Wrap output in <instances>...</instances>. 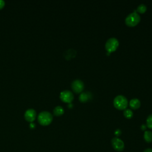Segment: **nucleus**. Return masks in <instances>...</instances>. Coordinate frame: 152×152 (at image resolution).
Here are the masks:
<instances>
[{"instance_id":"1","label":"nucleus","mask_w":152,"mask_h":152,"mask_svg":"<svg viewBox=\"0 0 152 152\" xmlns=\"http://www.w3.org/2000/svg\"><path fill=\"white\" fill-rule=\"evenodd\" d=\"M37 119L38 122H39L41 125L46 126L50 125L52 122L53 117L50 112L42 111L39 114Z\"/></svg>"},{"instance_id":"2","label":"nucleus","mask_w":152,"mask_h":152,"mask_svg":"<svg viewBox=\"0 0 152 152\" xmlns=\"http://www.w3.org/2000/svg\"><path fill=\"white\" fill-rule=\"evenodd\" d=\"M141 17L140 15L134 10L132 13H130L126 18V23L129 26H135L140 21Z\"/></svg>"},{"instance_id":"3","label":"nucleus","mask_w":152,"mask_h":152,"mask_svg":"<svg viewBox=\"0 0 152 152\" xmlns=\"http://www.w3.org/2000/svg\"><path fill=\"white\" fill-rule=\"evenodd\" d=\"M113 105L118 109H125L128 106V100L123 95H118L113 100Z\"/></svg>"},{"instance_id":"4","label":"nucleus","mask_w":152,"mask_h":152,"mask_svg":"<svg viewBox=\"0 0 152 152\" xmlns=\"http://www.w3.org/2000/svg\"><path fill=\"white\" fill-rule=\"evenodd\" d=\"M119 46V41L116 37H111L107 40L105 44V48L108 52L115 51Z\"/></svg>"},{"instance_id":"5","label":"nucleus","mask_w":152,"mask_h":152,"mask_svg":"<svg viewBox=\"0 0 152 152\" xmlns=\"http://www.w3.org/2000/svg\"><path fill=\"white\" fill-rule=\"evenodd\" d=\"M111 143L113 148L116 151H122L125 148L124 142L118 137H114L112 139Z\"/></svg>"},{"instance_id":"6","label":"nucleus","mask_w":152,"mask_h":152,"mask_svg":"<svg viewBox=\"0 0 152 152\" xmlns=\"http://www.w3.org/2000/svg\"><path fill=\"white\" fill-rule=\"evenodd\" d=\"M60 98L63 102L70 103L74 99V94L71 91L65 90L61 92Z\"/></svg>"},{"instance_id":"7","label":"nucleus","mask_w":152,"mask_h":152,"mask_svg":"<svg viewBox=\"0 0 152 152\" xmlns=\"http://www.w3.org/2000/svg\"><path fill=\"white\" fill-rule=\"evenodd\" d=\"M71 88L75 93H80L84 89V83L80 79H76L71 83Z\"/></svg>"},{"instance_id":"8","label":"nucleus","mask_w":152,"mask_h":152,"mask_svg":"<svg viewBox=\"0 0 152 152\" xmlns=\"http://www.w3.org/2000/svg\"><path fill=\"white\" fill-rule=\"evenodd\" d=\"M36 117V112L33 109H28L24 113L25 119L30 122H32L35 121Z\"/></svg>"},{"instance_id":"9","label":"nucleus","mask_w":152,"mask_h":152,"mask_svg":"<svg viewBox=\"0 0 152 152\" xmlns=\"http://www.w3.org/2000/svg\"><path fill=\"white\" fill-rule=\"evenodd\" d=\"M141 105V102L137 98L132 99L130 102V106L133 109H138Z\"/></svg>"},{"instance_id":"10","label":"nucleus","mask_w":152,"mask_h":152,"mask_svg":"<svg viewBox=\"0 0 152 152\" xmlns=\"http://www.w3.org/2000/svg\"><path fill=\"white\" fill-rule=\"evenodd\" d=\"M64 113V109L61 106H57L54 109V113L56 116L62 115Z\"/></svg>"},{"instance_id":"11","label":"nucleus","mask_w":152,"mask_h":152,"mask_svg":"<svg viewBox=\"0 0 152 152\" xmlns=\"http://www.w3.org/2000/svg\"><path fill=\"white\" fill-rule=\"evenodd\" d=\"M90 99V95L86 92H82L79 96V100L81 102H87Z\"/></svg>"},{"instance_id":"12","label":"nucleus","mask_w":152,"mask_h":152,"mask_svg":"<svg viewBox=\"0 0 152 152\" xmlns=\"http://www.w3.org/2000/svg\"><path fill=\"white\" fill-rule=\"evenodd\" d=\"M144 139L147 142H152V132L151 131H146L144 133Z\"/></svg>"},{"instance_id":"13","label":"nucleus","mask_w":152,"mask_h":152,"mask_svg":"<svg viewBox=\"0 0 152 152\" xmlns=\"http://www.w3.org/2000/svg\"><path fill=\"white\" fill-rule=\"evenodd\" d=\"M147 10V7L144 4H140L137 8V12L140 13H144Z\"/></svg>"},{"instance_id":"14","label":"nucleus","mask_w":152,"mask_h":152,"mask_svg":"<svg viewBox=\"0 0 152 152\" xmlns=\"http://www.w3.org/2000/svg\"><path fill=\"white\" fill-rule=\"evenodd\" d=\"M124 116L127 118H131L133 115V112L130 109H126L124 111Z\"/></svg>"},{"instance_id":"15","label":"nucleus","mask_w":152,"mask_h":152,"mask_svg":"<svg viewBox=\"0 0 152 152\" xmlns=\"http://www.w3.org/2000/svg\"><path fill=\"white\" fill-rule=\"evenodd\" d=\"M146 124L148 128L152 129V114L148 116L146 120Z\"/></svg>"},{"instance_id":"16","label":"nucleus","mask_w":152,"mask_h":152,"mask_svg":"<svg viewBox=\"0 0 152 152\" xmlns=\"http://www.w3.org/2000/svg\"><path fill=\"white\" fill-rule=\"evenodd\" d=\"M5 1H3V0H0V9H1L4 7L5 5Z\"/></svg>"},{"instance_id":"17","label":"nucleus","mask_w":152,"mask_h":152,"mask_svg":"<svg viewBox=\"0 0 152 152\" xmlns=\"http://www.w3.org/2000/svg\"><path fill=\"white\" fill-rule=\"evenodd\" d=\"M115 134L117 136H119L121 134V130H119V129L115 131Z\"/></svg>"},{"instance_id":"18","label":"nucleus","mask_w":152,"mask_h":152,"mask_svg":"<svg viewBox=\"0 0 152 152\" xmlns=\"http://www.w3.org/2000/svg\"><path fill=\"white\" fill-rule=\"evenodd\" d=\"M36 127V125H35V124L33 123V122H31L30 124V128H32V129H34Z\"/></svg>"},{"instance_id":"19","label":"nucleus","mask_w":152,"mask_h":152,"mask_svg":"<svg viewBox=\"0 0 152 152\" xmlns=\"http://www.w3.org/2000/svg\"><path fill=\"white\" fill-rule=\"evenodd\" d=\"M144 152H152V149H150V148L147 149L144 151Z\"/></svg>"},{"instance_id":"20","label":"nucleus","mask_w":152,"mask_h":152,"mask_svg":"<svg viewBox=\"0 0 152 152\" xmlns=\"http://www.w3.org/2000/svg\"><path fill=\"white\" fill-rule=\"evenodd\" d=\"M141 128L142 130H146V126H145V124H142V125L141 126Z\"/></svg>"},{"instance_id":"21","label":"nucleus","mask_w":152,"mask_h":152,"mask_svg":"<svg viewBox=\"0 0 152 152\" xmlns=\"http://www.w3.org/2000/svg\"><path fill=\"white\" fill-rule=\"evenodd\" d=\"M73 107V104H71V103H70V104L69 105V107L71 108V107Z\"/></svg>"}]
</instances>
